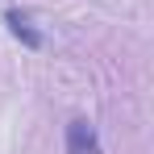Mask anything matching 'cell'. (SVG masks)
Listing matches in <instances>:
<instances>
[{
    "label": "cell",
    "instance_id": "obj_1",
    "mask_svg": "<svg viewBox=\"0 0 154 154\" xmlns=\"http://www.w3.org/2000/svg\"><path fill=\"white\" fill-rule=\"evenodd\" d=\"M67 154H104L100 150V137L88 121H71L67 125Z\"/></svg>",
    "mask_w": 154,
    "mask_h": 154
},
{
    "label": "cell",
    "instance_id": "obj_2",
    "mask_svg": "<svg viewBox=\"0 0 154 154\" xmlns=\"http://www.w3.org/2000/svg\"><path fill=\"white\" fill-rule=\"evenodd\" d=\"M4 21H8V29H13V33H17V38L25 42L29 50H38V46H42V33L33 29V21H29L21 8H8V13H4Z\"/></svg>",
    "mask_w": 154,
    "mask_h": 154
}]
</instances>
